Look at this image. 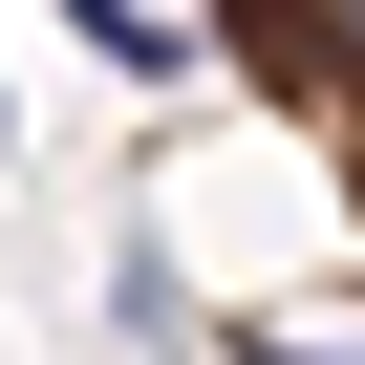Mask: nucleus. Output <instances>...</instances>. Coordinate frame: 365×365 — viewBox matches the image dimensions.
Segmentation results:
<instances>
[{
	"instance_id": "obj_1",
	"label": "nucleus",
	"mask_w": 365,
	"mask_h": 365,
	"mask_svg": "<svg viewBox=\"0 0 365 365\" xmlns=\"http://www.w3.org/2000/svg\"><path fill=\"white\" fill-rule=\"evenodd\" d=\"M0 129H22V108H0Z\"/></svg>"
}]
</instances>
